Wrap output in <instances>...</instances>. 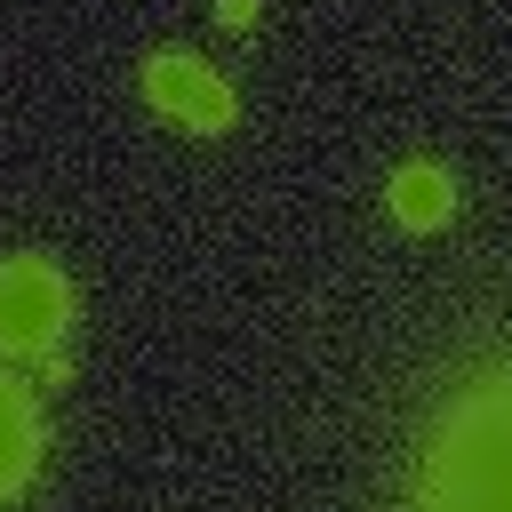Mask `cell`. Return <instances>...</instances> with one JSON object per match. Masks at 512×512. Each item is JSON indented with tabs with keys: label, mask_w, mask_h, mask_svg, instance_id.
<instances>
[{
	"label": "cell",
	"mask_w": 512,
	"mask_h": 512,
	"mask_svg": "<svg viewBox=\"0 0 512 512\" xmlns=\"http://www.w3.org/2000/svg\"><path fill=\"white\" fill-rule=\"evenodd\" d=\"M408 512H512V360H488L432 400Z\"/></svg>",
	"instance_id": "6da1fadb"
},
{
	"label": "cell",
	"mask_w": 512,
	"mask_h": 512,
	"mask_svg": "<svg viewBox=\"0 0 512 512\" xmlns=\"http://www.w3.org/2000/svg\"><path fill=\"white\" fill-rule=\"evenodd\" d=\"M32 464H40V408L16 376H0V504L32 480Z\"/></svg>",
	"instance_id": "277c9868"
},
{
	"label": "cell",
	"mask_w": 512,
	"mask_h": 512,
	"mask_svg": "<svg viewBox=\"0 0 512 512\" xmlns=\"http://www.w3.org/2000/svg\"><path fill=\"white\" fill-rule=\"evenodd\" d=\"M216 24H224V32H248V24H256V0H216Z\"/></svg>",
	"instance_id": "8992f818"
},
{
	"label": "cell",
	"mask_w": 512,
	"mask_h": 512,
	"mask_svg": "<svg viewBox=\"0 0 512 512\" xmlns=\"http://www.w3.org/2000/svg\"><path fill=\"white\" fill-rule=\"evenodd\" d=\"M384 208H392L408 232H440V224L456 216V184H448V168H432V160H408V168L392 176Z\"/></svg>",
	"instance_id": "5b68a950"
},
{
	"label": "cell",
	"mask_w": 512,
	"mask_h": 512,
	"mask_svg": "<svg viewBox=\"0 0 512 512\" xmlns=\"http://www.w3.org/2000/svg\"><path fill=\"white\" fill-rule=\"evenodd\" d=\"M72 328V280L48 256H0V360H40Z\"/></svg>",
	"instance_id": "7a4b0ae2"
},
{
	"label": "cell",
	"mask_w": 512,
	"mask_h": 512,
	"mask_svg": "<svg viewBox=\"0 0 512 512\" xmlns=\"http://www.w3.org/2000/svg\"><path fill=\"white\" fill-rule=\"evenodd\" d=\"M144 104L152 112H168V120H184V128H200V136H224L232 128V88L200 64V56H176V48H160V56H144Z\"/></svg>",
	"instance_id": "3957f363"
}]
</instances>
